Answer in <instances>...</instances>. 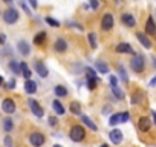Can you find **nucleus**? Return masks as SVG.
Segmentation results:
<instances>
[{"mask_svg": "<svg viewBox=\"0 0 156 147\" xmlns=\"http://www.w3.org/2000/svg\"><path fill=\"white\" fill-rule=\"evenodd\" d=\"M69 138L73 141V142H81L84 138H86V130L83 126H72L70 130H69Z\"/></svg>", "mask_w": 156, "mask_h": 147, "instance_id": "obj_1", "label": "nucleus"}, {"mask_svg": "<svg viewBox=\"0 0 156 147\" xmlns=\"http://www.w3.org/2000/svg\"><path fill=\"white\" fill-rule=\"evenodd\" d=\"M130 66H132V70L136 72V74L144 72V67H145V64H144V55L135 54L133 58H132V61H130Z\"/></svg>", "mask_w": 156, "mask_h": 147, "instance_id": "obj_2", "label": "nucleus"}, {"mask_svg": "<svg viewBox=\"0 0 156 147\" xmlns=\"http://www.w3.org/2000/svg\"><path fill=\"white\" fill-rule=\"evenodd\" d=\"M3 20H5L8 25H14V23L19 20V13H17V9H14V8L6 9V11L3 13Z\"/></svg>", "mask_w": 156, "mask_h": 147, "instance_id": "obj_3", "label": "nucleus"}, {"mask_svg": "<svg viewBox=\"0 0 156 147\" xmlns=\"http://www.w3.org/2000/svg\"><path fill=\"white\" fill-rule=\"evenodd\" d=\"M29 142H31L34 147H41V145L44 144V135L40 133V132H34V133H31V136H29Z\"/></svg>", "mask_w": 156, "mask_h": 147, "instance_id": "obj_4", "label": "nucleus"}, {"mask_svg": "<svg viewBox=\"0 0 156 147\" xmlns=\"http://www.w3.org/2000/svg\"><path fill=\"white\" fill-rule=\"evenodd\" d=\"M29 107H31V110H32V113L35 115V117H38V118H41L43 115H44V112H43V107L38 104V101H35V100H32V98H29Z\"/></svg>", "mask_w": 156, "mask_h": 147, "instance_id": "obj_5", "label": "nucleus"}, {"mask_svg": "<svg viewBox=\"0 0 156 147\" xmlns=\"http://www.w3.org/2000/svg\"><path fill=\"white\" fill-rule=\"evenodd\" d=\"M101 28L103 31H110L113 28V16L112 14H104L101 19Z\"/></svg>", "mask_w": 156, "mask_h": 147, "instance_id": "obj_6", "label": "nucleus"}, {"mask_svg": "<svg viewBox=\"0 0 156 147\" xmlns=\"http://www.w3.org/2000/svg\"><path fill=\"white\" fill-rule=\"evenodd\" d=\"M34 69H35V72L38 74V75H40V77H43V78L49 75V70H48V67H46V66H44V64H43L40 60L34 61Z\"/></svg>", "mask_w": 156, "mask_h": 147, "instance_id": "obj_7", "label": "nucleus"}, {"mask_svg": "<svg viewBox=\"0 0 156 147\" xmlns=\"http://www.w3.org/2000/svg\"><path fill=\"white\" fill-rule=\"evenodd\" d=\"M2 110L5 112V113H14L16 112V103L11 100V98H6V100H3V103H2Z\"/></svg>", "mask_w": 156, "mask_h": 147, "instance_id": "obj_8", "label": "nucleus"}, {"mask_svg": "<svg viewBox=\"0 0 156 147\" xmlns=\"http://www.w3.org/2000/svg\"><path fill=\"white\" fill-rule=\"evenodd\" d=\"M138 127L141 132H148L150 127H151V120L148 117H141L139 121H138Z\"/></svg>", "mask_w": 156, "mask_h": 147, "instance_id": "obj_9", "label": "nucleus"}, {"mask_svg": "<svg viewBox=\"0 0 156 147\" xmlns=\"http://www.w3.org/2000/svg\"><path fill=\"white\" fill-rule=\"evenodd\" d=\"M109 138H110V141L113 142V144H121L122 142V132L119 130V129H113L110 133H109Z\"/></svg>", "mask_w": 156, "mask_h": 147, "instance_id": "obj_10", "label": "nucleus"}, {"mask_svg": "<svg viewBox=\"0 0 156 147\" xmlns=\"http://www.w3.org/2000/svg\"><path fill=\"white\" fill-rule=\"evenodd\" d=\"M116 52H119V54H135L133 48L129 43H119V45H116Z\"/></svg>", "mask_w": 156, "mask_h": 147, "instance_id": "obj_11", "label": "nucleus"}, {"mask_svg": "<svg viewBox=\"0 0 156 147\" xmlns=\"http://www.w3.org/2000/svg\"><path fill=\"white\" fill-rule=\"evenodd\" d=\"M25 92L29 95H34L37 92V83L34 80H26L25 81Z\"/></svg>", "mask_w": 156, "mask_h": 147, "instance_id": "obj_12", "label": "nucleus"}, {"mask_svg": "<svg viewBox=\"0 0 156 147\" xmlns=\"http://www.w3.org/2000/svg\"><path fill=\"white\" fill-rule=\"evenodd\" d=\"M54 49H55L57 52H60V54L66 52V49H67V43H66V40H64V38H58V40L54 43Z\"/></svg>", "mask_w": 156, "mask_h": 147, "instance_id": "obj_13", "label": "nucleus"}, {"mask_svg": "<svg viewBox=\"0 0 156 147\" xmlns=\"http://www.w3.org/2000/svg\"><path fill=\"white\" fill-rule=\"evenodd\" d=\"M145 32L148 35H156V23L153 22L151 17L147 19V23H145Z\"/></svg>", "mask_w": 156, "mask_h": 147, "instance_id": "obj_14", "label": "nucleus"}, {"mask_svg": "<svg viewBox=\"0 0 156 147\" xmlns=\"http://www.w3.org/2000/svg\"><path fill=\"white\" fill-rule=\"evenodd\" d=\"M121 20H122V23L126 25V26H129V28H133L135 25H136V20H135V17L132 16V14H122V17H121Z\"/></svg>", "mask_w": 156, "mask_h": 147, "instance_id": "obj_15", "label": "nucleus"}, {"mask_svg": "<svg viewBox=\"0 0 156 147\" xmlns=\"http://www.w3.org/2000/svg\"><path fill=\"white\" fill-rule=\"evenodd\" d=\"M17 48H19V52L22 55H29V52H31V48H29L28 41H25V40H20L19 45H17Z\"/></svg>", "mask_w": 156, "mask_h": 147, "instance_id": "obj_16", "label": "nucleus"}, {"mask_svg": "<svg viewBox=\"0 0 156 147\" xmlns=\"http://www.w3.org/2000/svg\"><path fill=\"white\" fill-rule=\"evenodd\" d=\"M136 38L139 40V43H141L145 49H150V48H151V41H150L142 32H138V34H136Z\"/></svg>", "mask_w": 156, "mask_h": 147, "instance_id": "obj_17", "label": "nucleus"}, {"mask_svg": "<svg viewBox=\"0 0 156 147\" xmlns=\"http://www.w3.org/2000/svg\"><path fill=\"white\" fill-rule=\"evenodd\" d=\"M81 121H83V124H84V126H87L90 130H94V132H97V130H98L97 124H95V123H94V121L87 117V115H81Z\"/></svg>", "mask_w": 156, "mask_h": 147, "instance_id": "obj_18", "label": "nucleus"}, {"mask_svg": "<svg viewBox=\"0 0 156 147\" xmlns=\"http://www.w3.org/2000/svg\"><path fill=\"white\" fill-rule=\"evenodd\" d=\"M69 110H70L73 115H81V103H78V101H70Z\"/></svg>", "mask_w": 156, "mask_h": 147, "instance_id": "obj_19", "label": "nucleus"}, {"mask_svg": "<svg viewBox=\"0 0 156 147\" xmlns=\"http://www.w3.org/2000/svg\"><path fill=\"white\" fill-rule=\"evenodd\" d=\"M20 74H22V75H23L26 80H29V78H31V75H32L31 69L28 67V64H26L25 61H22V63H20Z\"/></svg>", "mask_w": 156, "mask_h": 147, "instance_id": "obj_20", "label": "nucleus"}, {"mask_svg": "<svg viewBox=\"0 0 156 147\" xmlns=\"http://www.w3.org/2000/svg\"><path fill=\"white\" fill-rule=\"evenodd\" d=\"M95 67H97V70L100 74H109V66L104 61H101V60H97L95 61Z\"/></svg>", "mask_w": 156, "mask_h": 147, "instance_id": "obj_21", "label": "nucleus"}, {"mask_svg": "<svg viewBox=\"0 0 156 147\" xmlns=\"http://www.w3.org/2000/svg\"><path fill=\"white\" fill-rule=\"evenodd\" d=\"M52 107H54V112H55L57 115H64V112H66V110H64V106H63L58 100H54V101H52Z\"/></svg>", "mask_w": 156, "mask_h": 147, "instance_id": "obj_22", "label": "nucleus"}, {"mask_svg": "<svg viewBox=\"0 0 156 147\" xmlns=\"http://www.w3.org/2000/svg\"><path fill=\"white\" fill-rule=\"evenodd\" d=\"M118 74H119V77H121L122 83H127V81H129L127 72H126V69H124V66H122V64H118Z\"/></svg>", "mask_w": 156, "mask_h": 147, "instance_id": "obj_23", "label": "nucleus"}, {"mask_svg": "<svg viewBox=\"0 0 156 147\" xmlns=\"http://www.w3.org/2000/svg\"><path fill=\"white\" fill-rule=\"evenodd\" d=\"M44 41H46V32H43V31L38 32V34L34 37V43H35V45H43Z\"/></svg>", "mask_w": 156, "mask_h": 147, "instance_id": "obj_24", "label": "nucleus"}, {"mask_svg": "<svg viewBox=\"0 0 156 147\" xmlns=\"http://www.w3.org/2000/svg\"><path fill=\"white\" fill-rule=\"evenodd\" d=\"M54 92H55L57 97H66L67 95V89L64 86H55L54 88Z\"/></svg>", "mask_w": 156, "mask_h": 147, "instance_id": "obj_25", "label": "nucleus"}, {"mask_svg": "<svg viewBox=\"0 0 156 147\" xmlns=\"http://www.w3.org/2000/svg\"><path fill=\"white\" fill-rule=\"evenodd\" d=\"M142 97H144V94H142L141 91H136V92L132 95V98H130V103H132V104H138V103L141 101V98H142Z\"/></svg>", "mask_w": 156, "mask_h": 147, "instance_id": "obj_26", "label": "nucleus"}, {"mask_svg": "<svg viewBox=\"0 0 156 147\" xmlns=\"http://www.w3.org/2000/svg\"><path fill=\"white\" fill-rule=\"evenodd\" d=\"M3 129H5V132H11L14 129V123H12L11 118H5L3 120Z\"/></svg>", "mask_w": 156, "mask_h": 147, "instance_id": "obj_27", "label": "nucleus"}, {"mask_svg": "<svg viewBox=\"0 0 156 147\" xmlns=\"http://www.w3.org/2000/svg\"><path fill=\"white\" fill-rule=\"evenodd\" d=\"M9 69L16 74V75H19V74H20V64H17V61H9Z\"/></svg>", "mask_w": 156, "mask_h": 147, "instance_id": "obj_28", "label": "nucleus"}, {"mask_svg": "<svg viewBox=\"0 0 156 147\" xmlns=\"http://www.w3.org/2000/svg\"><path fill=\"white\" fill-rule=\"evenodd\" d=\"M87 38H89L90 48H92V49H97V34H95V32H90Z\"/></svg>", "mask_w": 156, "mask_h": 147, "instance_id": "obj_29", "label": "nucleus"}, {"mask_svg": "<svg viewBox=\"0 0 156 147\" xmlns=\"http://www.w3.org/2000/svg\"><path fill=\"white\" fill-rule=\"evenodd\" d=\"M118 123H119V113L112 115V117H110V120H109V124H110V126H116Z\"/></svg>", "mask_w": 156, "mask_h": 147, "instance_id": "obj_30", "label": "nucleus"}, {"mask_svg": "<svg viewBox=\"0 0 156 147\" xmlns=\"http://www.w3.org/2000/svg\"><path fill=\"white\" fill-rule=\"evenodd\" d=\"M46 23H49L52 28L60 26V22H58V20H55V19H52V17H46Z\"/></svg>", "mask_w": 156, "mask_h": 147, "instance_id": "obj_31", "label": "nucleus"}, {"mask_svg": "<svg viewBox=\"0 0 156 147\" xmlns=\"http://www.w3.org/2000/svg\"><path fill=\"white\" fill-rule=\"evenodd\" d=\"M112 92H113V95H115V97H116L118 100H121V98L124 97V94H122V92H121V91L118 89V86H115V88H112Z\"/></svg>", "mask_w": 156, "mask_h": 147, "instance_id": "obj_32", "label": "nucleus"}, {"mask_svg": "<svg viewBox=\"0 0 156 147\" xmlns=\"http://www.w3.org/2000/svg\"><path fill=\"white\" fill-rule=\"evenodd\" d=\"M86 74H87V78H95L97 80V75H95V70L92 69V67H86Z\"/></svg>", "mask_w": 156, "mask_h": 147, "instance_id": "obj_33", "label": "nucleus"}, {"mask_svg": "<svg viewBox=\"0 0 156 147\" xmlns=\"http://www.w3.org/2000/svg\"><path fill=\"white\" fill-rule=\"evenodd\" d=\"M87 88H89L90 91H94V89L97 88V80H95V78H87Z\"/></svg>", "mask_w": 156, "mask_h": 147, "instance_id": "obj_34", "label": "nucleus"}, {"mask_svg": "<svg viewBox=\"0 0 156 147\" xmlns=\"http://www.w3.org/2000/svg\"><path fill=\"white\" fill-rule=\"evenodd\" d=\"M129 118H130L129 112H122V113H119V123H127Z\"/></svg>", "mask_w": 156, "mask_h": 147, "instance_id": "obj_35", "label": "nucleus"}, {"mask_svg": "<svg viewBox=\"0 0 156 147\" xmlns=\"http://www.w3.org/2000/svg\"><path fill=\"white\" fill-rule=\"evenodd\" d=\"M109 83H110V88H115V86H118V80H116V77L110 75V77H109Z\"/></svg>", "mask_w": 156, "mask_h": 147, "instance_id": "obj_36", "label": "nucleus"}, {"mask_svg": "<svg viewBox=\"0 0 156 147\" xmlns=\"http://www.w3.org/2000/svg\"><path fill=\"white\" fill-rule=\"evenodd\" d=\"M58 124V120L55 118V117H49V126H52V127H55Z\"/></svg>", "mask_w": 156, "mask_h": 147, "instance_id": "obj_37", "label": "nucleus"}, {"mask_svg": "<svg viewBox=\"0 0 156 147\" xmlns=\"http://www.w3.org/2000/svg\"><path fill=\"white\" fill-rule=\"evenodd\" d=\"M5 145H6V147H12V139H11L9 135L5 136Z\"/></svg>", "mask_w": 156, "mask_h": 147, "instance_id": "obj_38", "label": "nucleus"}, {"mask_svg": "<svg viewBox=\"0 0 156 147\" xmlns=\"http://www.w3.org/2000/svg\"><path fill=\"white\" fill-rule=\"evenodd\" d=\"M6 88H8V89H14V88H16V80L11 78V80L6 83Z\"/></svg>", "mask_w": 156, "mask_h": 147, "instance_id": "obj_39", "label": "nucleus"}, {"mask_svg": "<svg viewBox=\"0 0 156 147\" xmlns=\"http://www.w3.org/2000/svg\"><path fill=\"white\" fill-rule=\"evenodd\" d=\"M100 3H98V0H90V8L92 9H98Z\"/></svg>", "mask_w": 156, "mask_h": 147, "instance_id": "obj_40", "label": "nucleus"}, {"mask_svg": "<svg viewBox=\"0 0 156 147\" xmlns=\"http://www.w3.org/2000/svg\"><path fill=\"white\" fill-rule=\"evenodd\" d=\"M20 6H22V8L25 9V13H26V14H31V11L28 9V6H26V3L23 2V0H20Z\"/></svg>", "mask_w": 156, "mask_h": 147, "instance_id": "obj_41", "label": "nucleus"}, {"mask_svg": "<svg viewBox=\"0 0 156 147\" xmlns=\"http://www.w3.org/2000/svg\"><path fill=\"white\" fill-rule=\"evenodd\" d=\"M69 26H73V28H76V29H80V31H83V26H80L78 23H69Z\"/></svg>", "mask_w": 156, "mask_h": 147, "instance_id": "obj_42", "label": "nucleus"}, {"mask_svg": "<svg viewBox=\"0 0 156 147\" xmlns=\"http://www.w3.org/2000/svg\"><path fill=\"white\" fill-rule=\"evenodd\" d=\"M6 41V35L5 34H0V45H3Z\"/></svg>", "mask_w": 156, "mask_h": 147, "instance_id": "obj_43", "label": "nucleus"}, {"mask_svg": "<svg viewBox=\"0 0 156 147\" xmlns=\"http://www.w3.org/2000/svg\"><path fill=\"white\" fill-rule=\"evenodd\" d=\"M29 3H31V6L35 9L37 6H38V3H37V0H29Z\"/></svg>", "mask_w": 156, "mask_h": 147, "instance_id": "obj_44", "label": "nucleus"}, {"mask_svg": "<svg viewBox=\"0 0 156 147\" xmlns=\"http://www.w3.org/2000/svg\"><path fill=\"white\" fill-rule=\"evenodd\" d=\"M151 117H153V123L156 124V110H151Z\"/></svg>", "mask_w": 156, "mask_h": 147, "instance_id": "obj_45", "label": "nucleus"}, {"mask_svg": "<svg viewBox=\"0 0 156 147\" xmlns=\"http://www.w3.org/2000/svg\"><path fill=\"white\" fill-rule=\"evenodd\" d=\"M150 86H151V88H154V86H156V77H154V78L150 81Z\"/></svg>", "mask_w": 156, "mask_h": 147, "instance_id": "obj_46", "label": "nucleus"}, {"mask_svg": "<svg viewBox=\"0 0 156 147\" xmlns=\"http://www.w3.org/2000/svg\"><path fill=\"white\" fill-rule=\"evenodd\" d=\"M151 60H153V64H154V67H156V57H151Z\"/></svg>", "mask_w": 156, "mask_h": 147, "instance_id": "obj_47", "label": "nucleus"}, {"mask_svg": "<svg viewBox=\"0 0 156 147\" xmlns=\"http://www.w3.org/2000/svg\"><path fill=\"white\" fill-rule=\"evenodd\" d=\"M2 83H3V78H2V77H0V84H2Z\"/></svg>", "mask_w": 156, "mask_h": 147, "instance_id": "obj_48", "label": "nucleus"}, {"mask_svg": "<svg viewBox=\"0 0 156 147\" xmlns=\"http://www.w3.org/2000/svg\"><path fill=\"white\" fill-rule=\"evenodd\" d=\"M54 147H61V145H60V144H55V145H54Z\"/></svg>", "mask_w": 156, "mask_h": 147, "instance_id": "obj_49", "label": "nucleus"}, {"mask_svg": "<svg viewBox=\"0 0 156 147\" xmlns=\"http://www.w3.org/2000/svg\"><path fill=\"white\" fill-rule=\"evenodd\" d=\"M101 147H109V145H107V144H103V145H101Z\"/></svg>", "mask_w": 156, "mask_h": 147, "instance_id": "obj_50", "label": "nucleus"}]
</instances>
